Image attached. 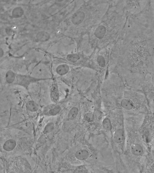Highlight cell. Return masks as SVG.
I'll list each match as a JSON object with an SVG mask.
<instances>
[{
    "instance_id": "12",
    "label": "cell",
    "mask_w": 154,
    "mask_h": 173,
    "mask_svg": "<svg viewBox=\"0 0 154 173\" xmlns=\"http://www.w3.org/2000/svg\"><path fill=\"white\" fill-rule=\"evenodd\" d=\"M24 14V10L21 7L18 6L16 7L12 11V17L13 18H18L21 17Z\"/></svg>"
},
{
    "instance_id": "3",
    "label": "cell",
    "mask_w": 154,
    "mask_h": 173,
    "mask_svg": "<svg viewBox=\"0 0 154 173\" xmlns=\"http://www.w3.org/2000/svg\"><path fill=\"white\" fill-rule=\"evenodd\" d=\"M85 14L82 11H77L75 13L71 18V21L73 25H78L81 24L85 18Z\"/></svg>"
},
{
    "instance_id": "13",
    "label": "cell",
    "mask_w": 154,
    "mask_h": 173,
    "mask_svg": "<svg viewBox=\"0 0 154 173\" xmlns=\"http://www.w3.org/2000/svg\"><path fill=\"white\" fill-rule=\"evenodd\" d=\"M26 108L29 111L34 112L38 111V106L34 101H30L26 104Z\"/></svg>"
},
{
    "instance_id": "17",
    "label": "cell",
    "mask_w": 154,
    "mask_h": 173,
    "mask_svg": "<svg viewBox=\"0 0 154 173\" xmlns=\"http://www.w3.org/2000/svg\"><path fill=\"white\" fill-rule=\"evenodd\" d=\"M104 129L107 131H110L112 129V124L110 119L108 118H105L102 123Z\"/></svg>"
},
{
    "instance_id": "24",
    "label": "cell",
    "mask_w": 154,
    "mask_h": 173,
    "mask_svg": "<svg viewBox=\"0 0 154 173\" xmlns=\"http://www.w3.org/2000/svg\"><path fill=\"white\" fill-rule=\"evenodd\" d=\"M10 173H16L15 172H14V171H12V172H10Z\"/></svg>"
},
{
    "instance_id": "18",
    "label": "cell",
    "mask_w": 154,
    "mask_h": 173,
    "mask_svg": "<svg viewBox=\"0 0 154 173\" xmlns=\"http://www.w3.org/2000/svg\"><path fill=\"white\" fill-rule=\"evenodd\" d=\"M67 60L70 62L76 63L79 60L80 56L77 54H71L67 56Z\"/></svg>"
},
{
    "instance_id": "16",
    "label": "cell",
    "mask_w": 154,
    "mask_h": 173,
    "mask_svg": "<svg viewBox=\"0 0 154 173\" xmlns=\"http://www.w3.org/2000/svg\"><path fill=\"white\" fill-rule=\"evenodd\" d=\"M61 107L59 105H56L50 109L48 111V115L50 116H57L61 111Z\"/></svg>"
},
{
    "instance_id": "11",
    "label": "cell",
    "mask_w": 154,
    "mask_h": 173,
    "mask_svg": "<svg viewBox=\"0 0 154 173\" xmlns=\"http://www.w3.org/2000/svg\"><path fill=\"white\" fill-rule=\"evenodd\" d=\"M16 75L13 71L10 70L6 74V81L8 84H12L14 83L16 79Z\"/></svg>"
},
{
    "instance_id": "6",
    "label": "cell",
    "mask_w": 154,
    "mask_h": 173,
    "mask_svg": "<svg viewBox=\"0 0 154 173\" xmlns=\"http://www.w3.org/2000/svg\"><path fill=\"white\" fill-rule=\"evenodd\" d=\"M89 155V152L87 150L81 149L79 150L76 152L75 156L78 160L80 161H85L88 158Z\"/></svg>"
},
{
    "instance_id": "1",
    "label": "cell",
    "mask_w": 154,
    "mask_h": 173,
    "mask_svg": "<svg viewBox=\"0 0 154 173\" xmlns=\"http://www.w3.org/2000/svg\"><path fill=\"white\" fill-rule=\"evenodd\" d=\"M43 80H44V79H38L26 75H16L14 83L27 88L31 83Z\"/></svg>"
},
{
    "instance_id": "15",
    "label": "cell",
    "mask_w": 154,
    "mask_h": 173,
    "mask_svg": "<svg viewBox=\"0 0 154 173\" xmlns=\"http://www.w3.org/2000/svg\"><path fill=\"white\" fill-rule=\"evenodd\" d=\"M79 113V109L76 107H73L70 109L67 115V118L69 120H73L76 118Z\"/></svg>"
},
{
    "instance_id": "19",
    "label": "cell",
    "mask_w": 154,
    "mask_h": 173,
    "mask_svg": "<svg viewBox=\"0 0 154 173\" xmlns=\"http://www.w3.org/2000/svg\"><path fill=\"white\" fill-rule=\"evenodd\" d=\"M54 129V124L52 122L48 123L43 129V133L46 134L50 133Z\"/></svg>"
},
{
    "instance_id": "4",
    "label": "cell",
    "mask_w": 154,
    "mask_h": 173,
    "mask_svg": "<svg viewBox=\"0 0 154 173\" xmlns=\"http://www.w3.org/2000/svg\"><path fill=\"white\" fill-rule=\"evenodd\" d=\"M17 142L13 139H9L4 142L3 145V149L6 152L12 151L16 148Z\"/></svg>"
},
{
    "instance_id": "21",
    "label": "cell",
    "mask_w": 154,
    "mask_h": 173,
    "mask_svg": "<svg viewBox=\"0 0 154 173\" xmlns=\"http://www.w3.org/2000/svg\"><path fill=\"white\" fill-rule=\"evenodd\" d=\"M97 62L99 66L101 67H104L106 65L105 59L102 55H99L97 58Z\"/></svg>"
},
{
    "instance_id": "2",
    "label": "cell",
    "mask_w": 154,
    "mask_h": 173,
    "mask_svg": "<svg viewBox=\"0 0 154 173\" xmlns=\"http://www.w3.org/2000/svg\"><path fill=\"white\" fill-rule=\"evenodd\" d=\"M50 98L52 101L55 103H58L60 99L58 86L57 81L54 80L50 89Z\"/></svg>"
},
{
    "instance_id": "23",
    "label": "cell",
    "mask_w": 154,
    "mask_h": 173,
    "mask_svg": "<svg viewBox=\"0 0 154 173\" xmlns=\"http://www.w3.org/2000/svg\"><path fill=\"white\" fill-rule=\"evenodd\" d=\"M4 52L3 49L2 48H1L0 49V57H2V56L4 55Z\"/></svg>"
},
{
    "instance_id": "9",
    "label": "cell",
    "mask_w": 154,
    "mask_h": 173,
    "mask_svg": "<svg viewBox=\"0 0 154 173\" xmlns=\"http://www.w3.org/2000/svg\"><path fill=\"white\" fill-rule=\"evenodd\" d=\"M124 139V131L122 129L116 130L114 134V141L117 144H120Z\"/></svg>"
},
{
    "instance_id": "5",
    "label": "cell",
    "mask_w": 154,
    "mask_h": 173,
    "mask_svg": "<svg viewBox=\"0 0 154 173\" xmlns=\"http://www.w3.org/2000/svg\"><path fill=\"white\" fill-rule=\"evenodd\" d=\"M37 41L40 42H46L50 38V35L48 32L45 31H41L37 33L36 35Z\"/></svg>"
},
{
    "instance_id": "8",
    "label": "cell",
    "mask_w": 154,
    "mask_h": 173,
    "mask_svg": "<svg viewBox=\"0 0 154 173\" xmlns=\"http://www.w3.org/2000/svg\"><path fill=\"white\" fill-rule=\"evenodd\" d=\"M70 67L68 65L63 64L59 65L56 68V72L60 76H63L69 72Z\"/></svg>"
},
{
    "instance_id": "20",
    "label": "cell",
    "mask_w": 154,
    "mask_h": 173,
    "mask_svg": "<svg viewBox=\"0 0 154 173\" xmlns=\"http://www.w3.org/2000/svg\"><path fill=\"white\" fill-rule=\"evenodd\" d=\"M87 169L84 165H80L76 167L73 173H87Z\"/></svg>"
},
{
    "instance_id": "14",
    "label": "cell",
    "mask_w": 154,
    "mask_h": 173,
    "mask_svg": "<svg viewBox=\"0 0 154 173\" xmlns=\"http://www.w3.org/2000/svg\"><path fill=\"white\" fill-rule=\"evenodd\" d=\"M121 105L122 107L127 110H131L134 107V103L133 101L131 100L124 99L122 100L121 102Z\"/></svg>"
},
{
    "instance_id": "7",
    "label": "cell",
    "mask_w": 154,
    "mask_h": 173,
    "mask_svg": "<svg viewBox=\"0 0 154 173\" xmlns=\"http://www.w3.org/2000/svg\"><path fill=\"white\" fill-rule=\"evenodd\" d=\"M131 150L133 155L136 156H142L144 152L142 146L139 144H134L132 145Z\"/></svg>"
},
{
    "instance_id": "22",
    "label": "cell",
    "mask_w": 154,
    "mask_h": 173,
    "mask_svg": "<svg viewBox=\"0 0 154 173\" xmlns=\"http://www.w3.org/2000/svg\"><path fill=\"white\" fill-rule=\"evenodd\" d=\"M84 119L87 122H92L94 119V116L91 113H87L85 115Z\"/></svg>"
},
{
    "instance_id": "10",
    "label": "cell",
    "mask_w": 154,
    "mask_h": 173,
    "mask_svg": "<svg viewBox=\"0 0 154 173\" xmlns=\"http://www.w3.org/2000/svg\"><path fill=\"white\" fill-rule=\"evenodd\" d=\"M106 29L104 25H100L95 30L94 35L98 39H102L106 34Z\"/></svg>"
}]
</instances>
